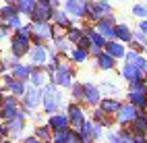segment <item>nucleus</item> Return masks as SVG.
Here are the masks:
<instances>
[{
  "label": "nucleus",
  "mask_w": 147,
  "mask_h": 143,
  "mask_svg": "<svg viewBox=\"0 0 147 143\" xmlns=\"http://www.w3.org/2000/svg\"><path fill=\"white\" fill-rule=\"evenodd\" d=\"M66 106L64 98H62V89L54 85L52 81L46 83L42 87V110L44 114H54V112H60Z\"/></svg>",
  "instance_id": "f257e3e1"
},
{
  "label": "nucleus",
  "mask_w": 147,
  "mask_h": 143,
  "mask_svg": "<svg viewBox=\"0 0 147 143\" xmlns=\"http://www.w3.org/2000/svg\"><path fill=\"white\" fill-rule=\"evenodd\" d=\"M50 81L54 85H58L60 89H71V85L77 81V66L68 62L66 56H62V58L56 62V71L52 73Z\"/></svg>",
  "instance_id": "f03ea898"
},
{
  "label": "nucleus",
  "mask_w": 147,
  "mask_h": 143,
  "mask_svg": "<svg viewBox=\"0 0 147 143\" xmlns=\"http://www.w3.org/2000/svg\"><path fill=\"white\" fill-rule=\"evenodd\" d=\"M64 112H66V116H68V127L75 129V131H79L85 125V120L89 118V116H87L89 110H87L83 104H79V102H68L66 106H64Z\"/></svg>",
  "instance_id": "7ed1b4c3"
},
{
  "label": "nucleus",
  "mask_w": 147,
  "mask_h": 143,
  "mask_svg": "<svg viewBox=\"0 0 147 143\" xmlns=\"http://www.w3.org/2000/svg\"><path fill=\"white\" fill-rule=\"evenodd\" d=\"M102 98H104V95H102L100 87H97V83H93V81H83V102H81V104H83L87 110L97 108Z\"/></svg>",
  "instance_id": "20e7f679"
},
{
  "label": "nucleus",
  "mask_w": 147,
  "mask_h": 143,
  "mask_svg": "<svg viewBox=\"0 0 147 143\" xmlns=\"http://www.w3.org/2000/svg\"><path fill=\"white\" fill-rule=\"evenodd\" d=\"M31 48H33V46H31V40H29V37H21V35H17V33H13V35H11V46H8V54H11L15 60L25 58Z\"/></svg>",
  "instance_id": "39448f33"
},
{
  "label": "nucleus",
  "mask_w": 147,
  "mask_h": 143,
  "mask_svg": "<svg viewBox=\"0 0 147 143\" xmlns=\"http://www.w3.org/2000/svg\"><path fill=\"white\" fill-rule=\"evenodd\" d=\"M52 42V23H31V46H46Z\"/></svg>",
  "instance_id": "423d86ee"
},
{
  "label": "nucleus",
  "mask_w": 147,
  "mask_h": 143,
  "mask_svg": "<svg viewBox=\"0 0 147 143\" xmlns=\"http://www.w3.org/2000/svg\"><path fill=\"white\" fill-rule=\"evenodd\" d=\"M21 106L27 108V110H31V112H35L37 108H42V89H37V87H33V85L27 83V89H25L23 98H21Z\"/></svg>",
  "instance_id": "0eeeda50"
},
{
  "label": "nucleus",
  "mask_w": 147,
  "mask_h": 143,
  "mask_svg": "<svg viewBox=\"0 0 147 143\" xmlns=\"http://www.w3.org/2000/svg\"><path fill=\"white\" fill-rule=\"evenodd\" d=\"M0 85H2V91L15 95V98H19V100L23 98V93H25V89H27V83L15 79L11 73H8V75H2V83H0Z\"/></svg>",
  "instance_id": "6e6552de"
},
{
  "label": "nucleus",
  "mask_w": 147,
  "mask_h": 143,
  "mask_svg": "<svg viewBox=\"0 0 147 143\" xmlns=\"http://www.w3.org/2000/svg\"><path fill=\"white\" fill-rule=\"evenodd\" d=\"M85 6H87V0H64L62 2L64 13L71 17L75 23H81L85 19Z\"/></svg>",
  "instance_id": "1a4fd4ad"
},
{
  "label": "nucleus",
  "mask_w": 147,
  "mask_h": 143,
  "mask_svg": "<svg viewBox=\"0 0 147 143\" xmlns=\"http://www.w3.org/2000/svg\"><path fill=\"white\" fill-rule=\"evenodd\" d=\"M135 116H137V108L124 100V102L120 104L118 112L114 114V122H116V127H129L131 122L135 120Z\"/></svg>",
  "instance_id": "9d476101"
},
{
  "label": "nucleus",
  "mask_w": 147,
  "mask_h": 143,
  "mask_svg": "<svg viewBox=\"0 0 147 143\" xmlns=\"http://www.w3.org/2000/svg\"><path fill=\"white\" fill-rule=\"evenodd\" d=\"M52 15H54V8L50 4H44V2H35L31 15H29V23H52Z\"/></svg>",
  "instance_id": "9b49d317"
},
{
  "label": "nucleus",
  "mask_w": 147,
  "mask_h": 143,
  "mask_svg": "<svg viewBox=\"0 0 147 143\" xmlns=\"http://www.w3.org/2000/svg\"><path fill=\"white\" fill-rule=\"evenodd\" d=\"M116 23H118V21H116V15L112 13V15L102 17L93 27H95V31L100 33L102 37H106V40H114V25Z\"/></svg>",
  "instance_id": "f8f14e48"
},
{
  "label": "nucleus",
  "mask_w": 147,
  "mask_h": 143,
  "mask_svg": "<svg viewBox=\"0 0 147 143\" xmlns=\"http://www.w3.org/2000/svg\"><path fill=\"white\" fill-rule=\"evenodd\" d=\"M46 125L50 127L52 133H60V131L71 129V127H68V116H66L64 110L54 112V114H48V116H46Z\"/></svg>",
  "instance_id": "ddd939ff"
},
{
  "label": "nucleus",
  "mask_w": 147,
  "mask_h": 143,
  "mask_svg": "<svg viewBox=\"0 0 147 143\" xmlns=\"http://www.w3.org/2000/svg\"><path fill=\"white\" fill-rule=\"evenodd\" d=\"M89 114H91L89 118L95 122V125H100L104 131H110V129H114V127H116L114 116L106 114V112H104V110H100V108H93V110H89Z\"/></svg>",
  "instance_id": "4468645a"
},
{
  "label": "nucleus",
  "mask_w": 147,
  "mask_h": 143,
  "mask_svg": "<svg viewBox=\"0 0 147 143\" xmlns=\"http://www.w3.org/2000/svg\"><path fill=\"white\" fill-rule=\"evenodd\" d=\"M25 127H27V118H23V116H17V118H13V120H6V122H4V129L8 131V139H13V141H15L17 137L23 135Z\"/></svg>",
  "instance_id": "2eb2a0df"
},
{
  "label": "nucleus",
  "mask_w": 147,
  "mask_h": 143,
  "mask_svg": "<svg viewBox=\"0 0 147 143\" xmlns=\"http://www.w3.org/2000/svg\"><path fill=\"white\" fill-rule=\"evenodd\" d=\"M29 64L33 66H44L48 62V44L46 46H33L31 50H29Z\"/></svg>",
  "instance_id": "dca6fc26"
},
{
  "label": "nucleus",
  "mask_w": 147,
  "mask_h": 143,
  "mask_svg": "<svg viewBox=\"0 0 147 143\" xmlns=\"http://www.w3.org/2000/svg\"><path fill=\"white\" fill-rule=\"evenodd\" d=\"M129 131L133 135H147V110H137V116L129 125Z\"/></svg>",
  "instance_id": "f3484780"
},
{
  "label": "nucleus",
  "mask_w": 147,
  "mask_h": 143,
  "mask_svg": "<svg viewBox=\"0 0 147 143\" xmlns=\"http://www.w3.org/2000/svg\"><path fill=\"white\" fill-rule=\"evenodd\" d=\"M93 64H95V69H97V71H102V73H110V71L116 69V64H118V62H116L110 54H106V52L102 50V52L93 58Z\"/></svg>",
  "instance_id": "a211bd4d"
},
{
  "label": "nucleus",
  "mask_w": 147,
  "mask_h": 143,
  "mask_svg": "<svg viewBox=\"0 0 147 143\" xmlns=\"http://www.w3.org/2000/svg\"><path fill=\"white\" fill-rule=\"evenodd\" d=\"M120 77L126 81V85H129V83H133V81H141V79H145V73L139 71V69H137V66H133V64L122 62V64H120Z\"/></svg>",
  "instance_id": "6ab92c4d"
},
{
  "label": "nucleus",
  "mask_w": 147,
  "mask_h": 143,
  "mask_svg": "<svg viewBox=\"0 0 147 143\" xmlns=\"http://www.w3.org/2000/svg\"><path fill=\"white\" fill-rule=\"evenodd\" d=\"M27 83L33 85V87H37V89H42L46 83H50V75L46 73L44 66H33V71H31V75H29Z\"/></svg>",
  "instance_id": "aec40b11"
},
{
  "label": "nucleus",
  "mask_w": 147,
  "mask_h": 143,
  "mask_svg": "<svg viewBox=\"0 0 147 143\" xmlns=\"http://www.w3.org/2000/svg\"><path fill=\"white\" fill-rule=\"evenodd\" d=\"M104 52L106 54H110L112 58L118 62V60H124V54H126V46L120 44V42H116V40H108L106 46H104Z\"/></svg>",
  "instance_id": "412c9836"
},
{
  "label": "nucleus",
  "mask_w": 147,
  "mask_h": 143,
  "mask_svg": "<svg viewBox=\"0 0 147 143\" xmlns=\"http://www.w3.org/2000/svg\"><path fill=\"white\" fill-rule=\"evenodd\" d=\"M89 58H91V56H89V50H85V48H77V46H73L71 52L66 54V60L71 62V64H75V66L85 64Z\"/></svg>",
  "instance_id": "4be33fe9"
},
{
  "label": "nucleus",
  "mask_w": 147,
  "mask_h": 143,
  "mask_svg": "<svg viewBox=\"0 0 147 143\" xmlns=\"http://www.w3.org/2000/svg\"><path fill=\"white\" fill-rule=\"evenodd\" d=\"M114 40L126 46L129 42H133V29L126 23H116L114 25Z\"/></svg>",
  "instance_id": "5701e85b"
},
{
  "label": "nucleus",
  "mask_w": 147,
  "mask_h": 143,
  "mask_svg": "<svg viewBox=\"0 0 147 143\" xmlns=\"http://www.w3.org/2000/svg\"><path fill=\"white\" fill-rule=\"evenodd\" d=\"M31 71H33V64H25V62H17L13 69H11V75L15 79H19V81H29V75H31Z\"/></svg>",
  "instance_id": "b1692460"
},
{
  "label": "nucleus",
  "mask_w": 147,
  "mask_h": 143,
  "mask_svg": "<svg viewBox=\"0 0 147 143\" xmlns=\"http://www.w3.org/2000/svg\"><path fill=\"white\" fill-rule=\"evenodd\" d=\"M120 104H122L120 98H102V100H100V106H97V108L104 110L106 114H110V116H114V114L118 112Z\"/></svg>",
  "instance_id": "393cba45"
},
{
  "label": "nucleus",
  "mask_w": 147,
  "mask_h": 143,
  "mask_svg": "<svg viewBox=\"0 0 147 143\" xmlns=\"http://www.w3.org/2000/svg\"><path fill=\"white\" fill-rule=\"evenodd\" d=\"M52 25H58V27H62V29H68L71 25H75V21L64 13V8H56L54 15H52Z\"/></svg>",
  "instance_id": "a878e982"
},
{
  "label": "nucleus",
  "mask_w": 147,
  "mask_h": 143,
  "mask_svg": "<svg viewBox=\"0 0 147 143\" xmlns=\"http://www.w3.org/2000/svg\"><path fill=\"white\" fill-rule=\"evenodd\" d=\"M102 17H104V15L100 13V8L95 6V0H87V6H85V19H83V21L95 25Z\"/></svg>",
  "instance_id": "bb28decb"
},
{
  "label": "nucleus",
  "mask_w": 147,
  "mask_h": 143,
  "mask_svg": "<svg viewBox=\"0 0 147 143\" xmlns=\"http://www.w3.org/2000/svg\"><path fill=\"white\" fill-rule=\"evenodd\" d=\"M50 44H52V48H54V50L60 54V56H66L68 52H71V48H73L71 42L66 40V35H54Z\"/></svg>",
  "instance_id": "cd10ccee"
},
{
  "label": "nucleus",
  "mask_w": 147,
  "mask_h": 143,
  "mask_svg": "<svg viewBox=\"0 0 147 143\" xmlns=\"http://www.w3.org/2000/svg\"><path fill=\"white\" fill-rule=\"evenodd\" d=\"M126 102L133 104L137 110H147V95L139 91H126Z\"/></svg>",
  "instance_id": "c85d7f7f"
},
{
  "label": "nucleus",
  "mask_w": 147,
  "mask_h": 143,
  "mask_svg": "<svg viewBox=\"0 0 147 143\" xmlns=\"http://www.w3.org/2000/svg\"><path fill=\"white\" fill-rule=\"evenodd\" d=\"M122 62L133 64V66H137L139 71H143V73H145V54H137V52H133V50H126L124 60H122Z\"/></svg>",
  "instance_id": "c756f323"
},
{
  "label": "nucleus",
  "mask_w": 147,
  "mask_h": 143,
  "mask_svg": "<svg viewBox=\"0 0 147 143\" xmlns=\"http://www.w3.org/2000/svg\"><path fill=\"white\" fill-rule=\"evenodd\" d=\"M97 87H100L104 98H118L120 95V87L112 81H102V83H97Z\"/></svg>",
  "instance_id": "7c9ffc66"
},
{
  "label": "nucleus",
  "mask_w": 147,
  "mask_h": 143,
  "mask_svg": "<svg viewBox=\"0 0 147 143\" xmlns=\"http://www.w3.org/2000/svg\"><path fill=\"white\" fill-rule=\"evenodd\" d=\"M31 135L37 137L42 143H50V141H52V131H50V127H48L46 122H44V125H35Z\"/></svg>",
  "instance_id": "2f4dec72"
},
{
  "label": "nucleus",
  "mask_w": 147,
  "mask_h": 143,
  "mask_svg": "<svg viewBox=\"0 0 147 143\" xmlns=\"http://www.w3.org/2000/svg\"><path fill=\"white\" fill-rule=\"evenodd\" d=\"M64 35H66V40L71 42V46H77V44H79V40L83 37V29H81L79 23H75V25H71V27L66 29Z\"/></svg>",
  "instance_id": "473e14b6"
},
{
  "label": "nucleus",
  "mask_w": 147,
  "mask_h": 143,
  "mask_svg": "<svg viewBox=\"0 0 147 143\" xmlns=\"http://www.w3.org/2000/svg\"><path fill=\"white\" fill-rule=\"evenodd\" d=\"M15 6H17V11L21 17H29L33 11V6H35V0H15Z\"/></svg>",
  "instance_id": "72a5a7b5"
},
{
  "label": "nucleus",
  "mask_w": 147,
  "mask_h": 143,
  "mask_svg": "<svg viewBox=\"0 0 147 143\" xmlns=\"http://www.w3.org/2000/svg\"><path fill=\"white\" fill-rule=\"evenodd\" d=\"M68 93H71V102H83V81H75L71 85V89H68Z\"/></svg>",
  "instance_id": "f704fd0d"
},
{
  "label": "nucleus",
  "mask_w": 147,
  "mask_h": 143,
  "mask_svg": "<svg viewBox=\"0 0 147 143\" xmlns=\"http://www.w3.org/2000/svg\"><path fill=\"white\" fill-rule=\"evenodd\" d=\"M87 125H89V133H91V137H93V141H104V129L100 127V125H95V122L89 118L87 120Z\"/></svg>",
  "instance_id": "c9c22d12"
},
{
  "label": "nucleus",
  "mask_w": 147,
  "mask_h": 143,
  "mask_svg": "<svg viewBox=\"0 0 147 143\" xmlns=\"http://www.w3.org/2000/svg\"><path fill=\"white\" fill-rule=\"evenodd\" d=\"M131 13H133L137 19H139V21H141V19H147V4H145V2H137V4H133Z\"/></svg>",
  "instance_id": "e433bc0d"
},
{
  "label": "nucleus",
  "mask_w": 147,
  "mask_h": 143,
  "mask_svg": "<svg viewBox=\"0 0 147 143\" xmlns=\"http://www.w3.org/2000/svg\"><path fill=\"white\" fill-rule=\"evenodd\" d=\"M126 91H139V93H145V95H147V79H141V81H133V83H129Z\"/></svg>",
  "instance_id": "4c0bfd02"
},
{
  "label": "nucleus",
  "mask_w": 147,
  "mask_h": 143,
  "mask_svg": "<svg viewBox=\"0 0 147 143\" xmlns=\"http://www.w3.org/2000/svg\"><path fill=\"white\" fill-rule=\"evenodd\" d=\"M95 6L100 8V13H102L104 17L114 13V6H112V2H110V0H95Z\"/></svg>",
  "instance_id": "58836bf2"
},
{
  "label": "nucleus",
  "mask_w": 147,
  "mask_h": 143,
  "mask_svg": "<svg viewBox=\"0 0 147 143\" xmlns=\"http://www.w3.org/2000/svg\"><path fill=\"white\" fill-rule=\"evenodd\" d=\"M133 42H137V44H139V46L143 48V50L147 52V35H145L143 31L135 29V31H133Z\"/></svg>",
  "instance_id": "ea45409f"
},
{
  "label": "nucleus",
  "mask_w": 147,
  "mask_h": 143,
  "mask_svg": "<svg viewBox=\"0 0 147 143\" xmlns=\"http://www.w3.org/2000/svg\"><path fill=\"white\" fill-rule=\"evenodd\" d=\"M64 143H81L79 131H75V129H66V133H64Z\"/></svg>",
  "instance_id": "a19ab883"
},
{
  "label": "nucleus",
  "mask_w": 147,
  "mask_h": 143,
  "mask_svg": "<svg viewBox=\"0 0 147 143\" xmlns=\"http://www.w3.org/2000/svg\"><path fill=\"white\" fill-rule=\"evenodd\" d=\"M15 33H17V35H21V37H29V40H31V23H23Z\"/></svg>",
  "instance_id": "79ce46f5"
},
{
  "label": "nucleus",
  "mask_w": 147,
  "mask_h": 143,
  "mask_svg": "<svg viewBox=\"0 0 147 143\" xmlns=\"http://www.w3.org/2000/svg\"><path fill=\"white\" fill-rule=\"evenodd\" d=\"M31 118H33V122H35V125H44V122H46L44 112H33V114H31Z\"/></svg>",
  "instance_id": "37998d69"
},
{
  "label": "nucleus",
  "mask_w": 147,
  "mask_h": 143,
  "mask_svg": "<svg viewBox=\"0 0 147 143\" xmlns=\"http://www.w3.org/2000/svg\"><path fill=\"white\" fill-rule=\"evenodd\" d=\"M77 48H85V50H89V48H91V42H89V37H87V35H83L81 40H79V44H77Z\"/></svg>",
  "instance_id": "c03bdc74"
},
{
  "label": "nucleus",
  "mask_w": 147,
  "mask_h": 143,
  "mask_svg": "<svg viewBox=\"0 0 147 143\" xmlns=\"http://www.w3.org/2000/svg\"><path fill=\"white\" fill-rule=\"evenodd\" d=\"M21 143H42L37 137H33V135H25L23 139H21Z\"/></svg>",
  "instance_id": "a18cd8bd"
},
{
  "label": "nucleus",
  "mask_w": 147,
  "mask_h": 143,
  "mask_svg": "<svg viewBox=\"0 0 147 143\" xmlns=\"http://www.w3.org/2000/svg\"><path fill=\"white\" fill-rule=\"evenodd\" d=\"M133 143H147V135H133Z\"/></svg>",
  "instance_id": "49530a36"
},
{
  "label": "nucleus",
  "mask_w": 147,
  "mask_h": 143,
  "mask_svg": "<svg viewBox=\"0 0 147 143\" xmlns=\"http://www.w3.org/2000/svg\"><path fill=\"white\" fill-rule=\"evenodd\" d=\"M137 29L143 31V33L147 35V19H141V21H139V27H137Z\"/></svg>",
  "instance_id": "de8ad7c7"
},
{
  "label": "nucleus",
  "mask_w": 147,
  "mask_h": 143,
  "mask_svg": "<svg viewBox=\"0 0 147 143\" xmlns=\"http://www.w3.org/2000/svg\"><path fill=\"white\" fill-rule=\"evenodd\" d=\"M0 135H2L4 139H8V131L4 129V122H2V120H0Z\"/></svg>",
  "instance_id": "09e8293b"
},
{
  "label": "nucleus",
  "mask_w": 147,
  "mask_h": 143,
  "mask_svg": "<svg viewBox=\"0 0 147 143\" xmlns=\"http://www.w3.org/2000/svg\"><path fill=\"white\" fill-rule=\"evenodd\" d=\"M50 6L54 8V11H56V8H62V0H52V2H50Z\"/></svg>",
  "instance_id": "8fccbe9b"
},
{
  "label": "nucleus",
  "mask_w": 147,
  "mask_h": 143,
  "mask_svg": "<svg viewBox=\"0 0 147 143\" xmlns=\"http://www.w3.org/2000/svg\"><path fill=\"white\" fill-rule=\"evenodd\" d=\"M6 35H8L6 31H2V29H0V42H2V40H4V37H6Z\"/></svg>",
  "instance_id": "3c124183"
},
{
  "label": "nucleus",
  "mask_w": 147,
  "mask_h": 143,
  "mask_svg": "<svg viewBox=\"0 0 147 143\" xmlns=\"http://www.w3.org/2000/svg\"><path fill=\"white\" fill-rule=\"evenodd\" d=\"M2 143H21V141H13V139H4Z\"/></svg>",
  "instance_id": "603ef678"
},
{
  "label": "nucleus",
  "mask_w": 147,
  "mask_h": 143,
  "mask_svg": "<svg viewBox=\"0 0 147 143\" xmlns=\"http://www.w3.org/2000/svg\"><path fill=\"white\" fill-rule=\"evenodd\" d=\"M145 79H147V54H145Z\"/></svg>",
  "instance_id": "864d4df0"
},
{
  "label": "nucleus",
  "mask_w": 147,
  "mask_h": 143,
  "mask_svg": "<svg viewBox=\"0 0 147 143\" xmlns=\"http://www.w3.org/2000/svg\"><path fill=\"white\" fill-rule=\"evenodd\" d=\"M4 4H15V0H2Z\"/></svg>",
  "instance_id": "5fc2aeb1"
},
{
  "label": "nucleus",
  "mask_w": 147,
  "mask_h": 143,
  "mask_svg": "<svg viewBox=\"0 0 147 143\" xmlns=\"http://www.w3.org/2000/svg\"><path fill=\"white\" fill-rule=\"evenodd\" d=\"M37 2H44V4H50L52 0H37Z\"/></svg>",
  "instance_id": "6e6d98bb"
},
{
  "label": "nucleus",
  "mask_w": 147,
  "mask_h": 143,
  "mask_svg": "<svg viewBox=\"0 0 147 143\" xmlns=\"http://www.w3.org/2000/svg\"><path fill=\"white\" fill-rule=\"evenodd\" d=\"M2 141H4V137H2V135H0V143H2Z\"/></svg>",
  "instance_id": "4d7b16f0"
},
{
  "label": "nucleus",
  "mask_w": 147,
  "mask_h": 143,
  "mask_svg": "<svg viewBox=\"0 0 147 143\" xmlns=\"http://www.w3.org/2000/svg\"><path fill=\"white\" fill-rule=\"evenodd\" d=\"M95 143H106V141H95Z\"/></svg>",
  "instance_id": "13d9d810"
},
{
  "label": "nucleus",
  "mask_w": 147,
  "mask_h": 143,
  "mask_svg": "<svg viewBox=\"0 0 147 143\" xmlns=\"http://www.w3.org/2000/svg\"><path fill=\"white\" fill-rule=\"evenodd\" d=\"M0 93H2V85H0Z\"/></svg>",
  "instance_id": "bf43d9fd"
},
{
  "label": "nucleus",
  "mask_w": 147,
  "mask_h": 143,
  "mask_svg": "<svg viewBox=\"0 0 147 143\" xmlns=\"http://www.w3.org/2000/svg\"><path fill=\"white\" fill-rule=\"evenodd\" d=\"M0 58H2V52H0Z\"/></svg>",
  "instance_id": "052dcab7"
},
{
  "label": "nucleus",
  "mask_w": 147,
  "mask_h": 143,
  "mask_svg": "<svg viewBox=\"0 0 147 143\" xmlns=\"http://www.w3.org/2000/svg\"><path fill=\"white\" fill-rule=\"evenodd\" d=\"M0 100H2V93H0Z\"/></svg>",
  "instance_id": "680f3d73"
},
{
  "label": "nucleus",
  "mask_w": 147,
  "mask_h": 143,
  "mask_svg": "<svg viewBox=\"0 0 147 143\" xmlns=\"http://www.w3.org/2000/svg\"><path fill=\"white\" fill-rule=\"evenodd\" d=\"M145 4H147V0H145Z\"/></svg>",
  "instance_id": "e2e57ef3"
},
{
  "label": "nucleus",
  "mask_w": 147,
  "mask_h": 143,
  "mask_svg": "<svg viewBox=\"0 0 147 143\" xmlns=\"http://www.w3.org/2000/svg\"><path fill=\"white\" fill-rule=\"evenodd\" d=\"M35 2H37V0H35Z\"/></svg>",
  "instance_id": "0e129e2a"
}]
</instances>
